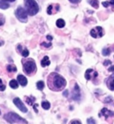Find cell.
Returning <instances> with one entry per match:
<instances>
[{"mask_svg": "<svg viewBox=\"0 0 114 124\" xmlns=\"http://www.w3.org/2000/svg\"><path fill=\"white\" fill-rule=\"evenodd\" d=\"M7 1H8V2H14L15 0H7Z\"/></svg>", "mask_w": 114, "mask_h": 124, "instance_id": "38", "label": "cell"}, {"mask_svg": "<svg viewBox=\"0 0 114 124\" xmlns=\"http://www.w3.org/2000/svg\"><path fill=\"white\" fill-rule=\"evenodd\" d=\"M17 80H18V82H19V84L21 85V86H22V87H25L26 85L28 84V79H27V78H26L25 76L22 75V74L18 75V77H17Z\"/></svg>", "mask_w": 114, "mask_h": 124, "instance_id": "11", "label": "cell"}, {"mask_svg": "<svg viewBox=\"0 0 114 124\" xmlns=\"http://www.w3.org/2000/svg\"><path fill=\"white\" fill-rule=\"evenodd\" d=\"M103 6L104 7H108L109 6H114V0H111V1H105V2H103Z\"/></svg>", "mask_w": 114, "mask_h": 124, "instance_id": "23", "label": "cell"}, {"mask_svg": "<svg viewBox=\"0 0 114 124\" xmlns=\"http://www.w3.org/2000/svg\"><path fill=\"white\" fill-rule=\"evenodd\" d=\"M37 88L38 89V90H43L45 87V83L43 80H39V81L37 82Z\"/></svg>", "mask_w": 114, "mask_h": 124, "instance_id": "20", "label": "cell"}, {"mask_svg": "<svg viewBox=\"0 0 114 124\" xmlns=\"http://www.w3.org/2000/svg\"><path fill=\"white\" fill-rule=\"evenodd\" d=\"M22 67H23V71L25 74H27L29 76H32L33 74L37 72V65L33 59H31V58L22 59Z\"/></svg>", "mask_w": 114, "mask_h": 124, "instance_id": "2", "label": "cell"}, {"mask_svg": "<svg viewBox=\"0 0 114 124\" xmlns=\"http://www.w3.org/2000/svg\"><path fill=\"white\" fill-rule=\"evenodd\" d=\"M88 2L90 3V5H91L93 7H95V8H96V9L98 8V6H99L98 0H88Z\"/></svg>", "mask_w": 114, "mask_h": 124, "instance_id": "21", "label": "cell"}, {"mask_svg": "<svg viewBox=\"0 0 114 124\" xmlns=\"http://www.w3.org/2000/svg\"><path fill=\"white\" fill-rule=\"evenodd\" d=\"M19 82H18V80H16V79H12L11 81L9 82V86L13 88V89H17L18 87H19Z\"/></svg>", "mask_w": 114, "mask_h": 124, "instance_id": "16", "label": "cell"}, {"mask_svg": "<svg viewBox=\"0 0 114 124\" xmlns=\"http://www.w3.org/2000/svg\"><path fill=\"white\" fill-rule=\"evenodd\" d=\"M90 35H91L93 38H95V39H97V38H102L103 36V28H102V27H100V26L95 27V28H94L93 30H91V31H90Z\"/></svg>", "mask_w": 114, "mask_h": 124, "instance_id": "6", "label": "cell"}, {"mask_svg": "<svg viewBox=\"0 0 114 124\" xmlns=\"http://www.w3.org/2000/svg\"><path fill=\"white\" fill-rule=\"evenodd\" d=\"M25 8L29 15L34 16L39 12V6L36 0H24Z\"/></svg>", "mask_w": 114, "mask_h": 124, "instance_id": "3", "label": "cell"}, {"mask_svg": "<svg viewBox=\"0 0 114 124\" xmlns=\"http://www.w3.org/2000/svg\"><path fill=\"white\" fill-rule=\"evenodd\" d=\"M56 26L60 29L63 28L64 26H65V22H64L63 19H58V20L56 21Z\"/></svg>", "mask_w": 114, "mask_h": 124, "instance_id": "18", "label": "cell"}, {"mask_svg": "<svg viewBox=\"0 0 114 124\" xmlns=\"http://www.w3.org/2000/svg\"><path fill=\"white\" fill-rule=\"evenodd\" d=\"M71 97L75 101H78L80 99V89H79V87H78V84H75V86H74Z\"/></svg>", "mask_w": 114, "mask_h": 124, "instance_id": "8", "label": "cell"}, {"mask_svg": "<svg viewBox=\"0 0 114 124\" xmlns=\"http://www.w3.org/2000/svg\"><path fill=\"white\" fill-rule=\"evenodd\" d=\"M41 46H45V47L48 48V47H50L51 46H52V43H51V42H48L47 44H46V43H42Z\"/></svg>", "mask_w": 114, "mask_h": 124, "instance_id": "27", "label": "cell"}, {"mask_svg": "<svg viewBox=\"0 0 114 124\" xmlns=\"http://www.w3.org/2000/svg\"><path fill=\"white\" fill-rule=\"evenodd\" d=\"M69 1L72 4H78V2H79V0H69Z\"/></svg>", "mask_w": 114, "mask_h": 124, "instance_id": "31", "label": "cell"}, {"mask_svg": "<svg viewBox=\"0 0 114 124\" xmlns=\"http://www.w3.org/2000/svg\"><path fill=\"white\" fill-rule=\"evenodd\" d=\"M107 87L110 90H114V76L109 78V79L107 80Z\"/></svg>", "mask_w": 114, "mask_h": 124, "instance_id": "12", "label": "cell"}, {"mask_svg": "<svg viewBox=\"0 0 114 124\" xmlns=\"http://www.w3.org/2000/svg\"><path fill=\"white\" fill-rule=\"evenodd\" d=\"M59 8H60V6H59L58 4H52V5H49L47 7V10H46V12H47L48 14H54L56 13V12L59 11Z\"/></svg>", "mask_w": 114, "mask_h": 124, "instance_id": "9", "label": "cell"}, {"mask_svg": "<svg viewBox=\"0 0 114 124\" xmlns=\"http://www.w3.org/2000/svg\"><path fill=\"white\" fill-rule=\"evenodd\" d=\"M4 23H5V17L3 15H0V26L4 25Z\"/></svg>", "mask_w": 114, "mask_h": 124, "instance_id": "28", "label": "cell"}, {"mask_svg": "<svg viewBox=\"0 0 114 124\" xmlns=\"http://www.w3.org/2000/svg\"><path fill=\"white\" fill-rule=\"evenodd\" d=\"M111 60H105V61L103 62V65H104V66H107V65L111 64Z\"/></svg>", "mask_w": 114, "mask_h": 124, "instance_id": "29", "label": "cell"}, {"mask_svg": "<svg viewBox=\"0 0 114 124\" xmlns=\"http://www.w3.org/2000/svg\"><path fill=\"white\" fill-rule=\"evenodd\" d=\"M6 70L9 73H12V72H16L17 71V67L14 64H8L6 66Z\"/></svg>", "mask_w": 114, "mask_h": 124, "instance_id": "17", "label": "cell"}, {"mask_svg": "<svg viewBox=\"0 0 114 124\" xmlns=\"http://www.w3.org/2000/svg\"><path fill=\"white\" fill-rule=\"evenodd\" d=\"M46 39H47L48 40H50V41H51V40L53 39V37H52V36H49V35H48V36H46Z\"/></svg>", "mask_w": 114, "mask_h": 124, "instance_id": "36", "label": "cell"}, {"mask_svg": "<svg viewBox=\"0 0 114 124\" xmlns=\"http://www.w3.org/2000/svg\"><path fill=\"white\" fill-rule=\"evenodd\" d=\"M14 104L18 107V109H19L20 111H22V113H27V112H28V109H27V107L25 106V104L22 103V100H21L19 97L14 98Z\"/></svg>", "mask_w": 114, "mask_h": 124, "instance_id": "7", "label": "cell"}, {"mask_svg": "<svg viewBox=\"0 0 114 124\" xmlns=\"http://www.w3.org/2000/svg\"><path fill=\"white\" fill-rule=\"evenodd\" d=\"M28 12L26 10L25 7L22 6H18L17 9L15 10V16L20 22L22 23H26L28 21Z\"/></svg>", "mask_w": 114, "mask_h": 124, "instance_id": "5", "label": "cell"}, {"mask_svg": "<svg viewBox=\"0 0 114 124\" xmlns=\"http://www.w3.org/2000/svg\"><path fill=\"white\" fill-rule=\"evenodd\" d=\"M4 119L9 123H28L25 119L20 117L15 113H8L4 116Z\"/></svg>", "mask_w": 114, "mask_h": 124, "instance_id": "4", "label": "cell"}, {"mask_svg": "<svg viewBox=\"0 0 114 124\" xmlns=\"http://www.w3.org/2000/svg\"><path fill=\"white\" fill-rule=\"evenodd\" d=\"M9 7H10V4L7 0H0V9L6 10V9H8Z\"/></svg>", "mask_w": 114, "mask_h": 124, "instance_id": "14", "label": "cell"}, {"mask_svg": "<svg viewBox=\"0 0 114 124\" xmlns=\"http://www.w3.org/2000/svg\"><path fill=\"white\" fill-rule=\"evenodd\" d=\"M21 54H22L24 58H27V57L29 56V54H30V52H29V50L27 49V48H24V49H22Z\"/></svg>", "mask_w": 114, "mask_h": 124, "instance_id": "22", "label": "cell"}, {"mask_svg": "<svg viewBox=\"0 0 114 124\" xmlns=\"http://www.w3.org/2000/svg\"><path fill=\"white\" fill-rule=\"evenodd\" d=\"M109 71H114V65H112V66L109 68Z\"/></svg>", "mask_w": 114, "mask_h": 124, "instance_id": "34", "label": "cell"}, {"mask_svg": "<svg viewBox=\"0 0 114 124\" xmlns=\"http://www.w3.org/2000/svg\"><path fill=\"white\" fill-rule=\"evenodd\" d=\"M34 101H35V98H34L33 96H30V98H29V97H27V99H26V102H27V104H29L30 105L33 104V102Z\"/></svg>", "mask_w": 114, "mask_h": 124, "instance_id": "25", "label": "cell"}, {"mask_svg": "<svg viewBox=\"0 0 114 124\" xmlns=\"http://www.w3.org/2000/svg\"><path fill=\"white\" fill-rule=\"evenodd\" d=\"M95 70H94L93 69H88V70H86V73H85V78H86L87 80H90V79H92L93 78H95L94 76H92V74H94Z\"/></svg>", "mask_w": 114, "mask_h": 124, "instance_id": "13", "label": "cell"}, {"mask_svg": "<svg viewBox=\"0 0 114 124\" xmlns=\"http://www.w3.org/2000/svg\"><path fill=\"white\" fill-rule=\"evenodd\" d=\"M102 54H103V56H108L109 54H111V50H110V49H108V48H103Z\"/></svg>", "mask_w": 114, "mask_h": 124, "instance_id": "24", "label": "cell"}, {"mask_svg": "<svg viewBox=\"0 0 114 124\" xmlns=\"http://www.w3.org/2000/svg\"><path fill=\"white\" fill-rule=\"evenodd\" d=\"M102 115H103V117L105 119H108L109 117H112L114 115V113L112 111L108 110L107 108H103L102 111H101L100 114H99V116H102Z\"/></svg>", "mask_w": 114, "mask_h": 124, "instance_id": "10", "label": "cell"}, {"mask_svg": "<svg viewBox=\"0 0 114 124\" xmlns=\"http://www.w3.org/2000/svg\"><path fill=\"white\" fill-rule=\"evenodd\" d=\"M87 123H95V120H94V119L90 118V119H88V120H87Z\"/></svg>", "mask_w": 114, "mask_h": 124, "instance_id": "30", "label": "cell"}, {"mask_svg": "<svg viewBox=\"0 0 114 124\" xmlns=\"http://www.w3.org/2000/svg\"><path fill=\"white\" fill-rule=\"evenodd\" d=\"M70 123H79V124H80L81 121H70Z\"/></svg>", "mask_w": 114, "mask_h": 124, "instance_id": "35", "label": "cell"}, {"mask_svg": "<svg viewBox=\"0 0 114 124\" xmlns=\"http://www.w3.org/2000/svg\"><path fill=\"white\" fill-rule=\"evenodd\" d=\"M68 94H69V93H68V91H67V90H65V91H64V93H63V96H68Z\"/></svg>", "mask_w": 114, "mask_h": 124, "instance_id": "37", "label": "cell"}, {"mask_svg": "<svg viewBox=\"0 0 114 124\" xmlns=\"http://www.w3.org/2000/svg\"><path fill=\"white\" fill-rule=\"evenodd\" d=\"M0 114H1V111H0Z\"/></svg>", "mask_w": 114, "mask_h": 124, "instance_id": "39", "label": "cell"}, {"mask_svg": "<svg viewBox=\"0 0 114 124\" xmlns=\"http://www.w3.org/2000/svg\"><path fill=\"white\" fill-rule=\"evenodd\" d=\"M6 89V85L4 84L3 81H2V79H0V92L1 91H4Z\"/></svg>", "mask_w": 114, "mask_h": 124, "instance_id": "26", "label": "cell"}, {"mask_svg": "<svg viewBox=\"0 0 114 124\" xmlns=\"http://www.w3.org/2000/svg\"><path fill=\"white\" fill-rule=\"evenodd\" d=\"M34 106V111H35V112H36V113H38V107H37V106H38V104H34L33 105Z\"/></svg>", "mask_w": 114, "mask_h": 124, "instance_id": "32", "label": "cell"}, {"mask_svg": "<svg viewBox=\"0 0 114 124\" xmlns=\"http://www.w3.org/2000/svg\"><path fill=\"white\" fill-rule=\"evenodd\" d=\"M51 63L50 60H49V57L47 55L44 56V58L41 60V66L42 67H46V66H49Z\"/></svg>", "mask_w": 114, "mask_h": 124, "instance_id": "15", "label": "cell"}, {"mask_svg": "<svg viewBox=\"0 0 114 124\" xmlns=\"http://www.w3.org/2000/svg\"><path fill=\"white\" fill-rule=\"evenodd\" d=\"M107 100H104V103H109V102H111V97H107Z\"/></svg>", "mask_w": 114, "mask_h": 124, "instance_id": "33", "label": "cell"}, {"mask_svg": "<svg viewBox=\"0 0 114 124\" xmlns=\"http://www.w3.org/2000/svg\"><path fill=\"white\" fill-rule=\"evenodd\" d=\"M41 104H42V108L45 109V110H48L51 107V104L48 101H42Z\"/></svg>", "mask_w": 114, "mask_h": 124, "instance_id": "19", "label": "cell"}, {"mask_svg": "<svg viewBox=\"0 0 114 124\" xmlns=\"http://www.w3.org/2000/svg\"><path fill=\"white\" fill-rule=\"evenodd\" d=\"M0 15H1V14H0Z\"/></svg>", "mask_w": 114, "mask_h": 124, "instance_id": "40", "label": "cell"}, {"mask_svg": "<svg viewBox=\"0 0 114 124\" xmlns=\"http://www.w3.org/2000/svg\"><path fill=\"white\" fill-rule=\"evenodd\" d=\"M47 85L49 89L52 91H61L66 87L67 81L60 74L53 72L49 74L47 78Z\"/></svg>", "mask_w": 114, "mask_h": 124, "instance_id": "1", "label": "cell"}]
</instances>
